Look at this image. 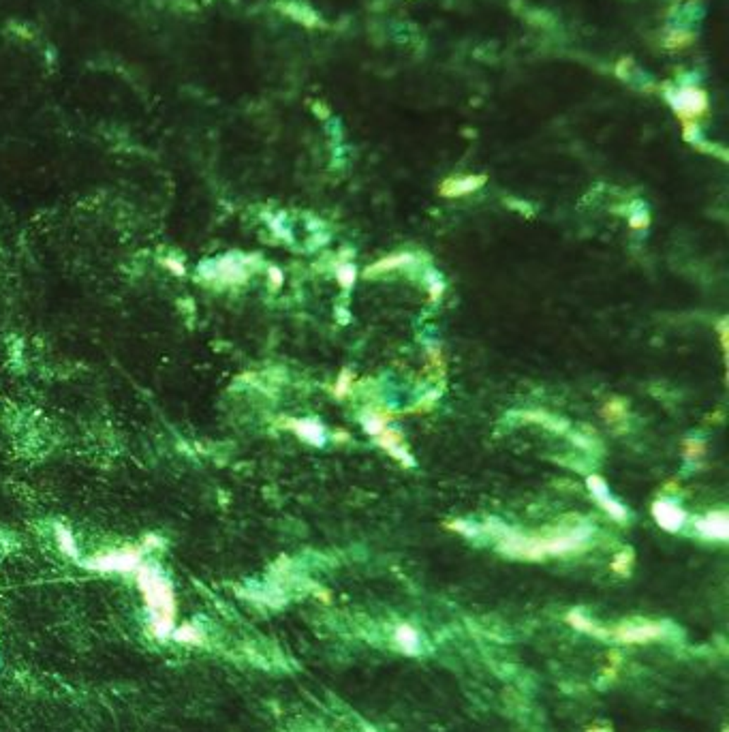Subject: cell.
I'll use <instances>...</instances> for the list:
<instances>
[{"instance_id":"9c48e42d","label":"cell","mask_w":729,"mask_h":732,"mask_svg":"<svg viewBox=\"0 0 729 732\" xmlns=\"http://www.w3.org/2000/svg\"><path fill=\"white\" fill-rule=\"evenodd\" d=\"M652 516L661 529L670 531V533H676L678 529H683V525L687 520L685 510L678 508L674 501H667V499H656L652 504Z\"/></svg>"},{"instance_id":"cb8c5ba5","label":"cell","mask_w":729,"mask_h":732,"mask_svg":"<svg viewBox=\"0 0 729 732\" xmlns=\"http://www.w3.org/2000/svg\"><path fill=\"white\" fill-rule=\"evenodd\" d=\"M706 452V444L702 439H687L685 441V456L687 458H702Z\"/></svg>"},{"instance_id":"603a6c76","label":"cell","mask_w":729,"mask_h":732,"mask_svg":"<svg viewBox=\"0 0 729 732\" xmlns=\"http://www.w3.org/2000/svg\"><path fill=\"white\" fill-rule=\"evenodd\" d=\"M631 561H633V553L631 551H623V553H618L616 555V559H614V563H612V570L616 572V574H629V566H631Z\"/></svg>"},{"instance_id":"44dd1931","label":"cell","mask_w":729,"mask_h":732,"mask_svg":"<svg viewBox=\"0 0 729 732\" xmlns=\"http://www.w3.org/2000/svg\"><path fill=\"white\" fill-rule=\"evenodd\" d=\"M625 411H627L625 401H621V398H612V401H607V403H605V407H603V417H605L607 422H618V420H623V417H625Z\"/></svg>"},{"instance_id":"3957f363","label":"cell","mask_w":729,"mask_h":732,"mask_svg":"<svg viewBox=\"0 0 729 732\" xmlns=\"http://www.w3.org/2000/svg\"><path fill=\"white\" fill-rule=\"evenodd\" d=\"M663 97L680 122H699L710 109L708 92L697 84H670Z\"/></svg>"},{"instance_id":"30bf717a","label":"cell","mask_w":729,"mask_h":732,"mask_svg":"<svg viewBox=\"0 0 729 732\" xmlns=\"http://www.w3.org/2000/svg\"><path fill=\"white\" fill-rule=\"evenodd\" d=\"M276 7H278L287 18L295 20L297 24L306 26V28H321V26H323L321 16H319L315 9H311L309 5L297 3V0H278Z\"/></svg>"},{"instance_id":"7c38bea8","label":"cell","mask_w":729,"mask_h":732,"mask_svg":"<svg viewBox=\"0 0 729 732\" xmlns=\"http://www.w3.org/2000/svg\"><path fill=\"white\" fill-rule=\"evenodd\" d=\"M289 426H291V429H293L301 439H306V441L313 444V446H323V444H325V431H323V426L317 424L315 420H293V422H289Z\"/></svg>"},{"instance_id":"6da1fadb","label":"cell","mask_w":729,"mask_h":732,"mask_svg":"<svg viewBox=\"0 0 729 732\" xmlns=\"http://www.w3.org/2000/svg\"><path fill=\"white\" fill-rule=\"evenodd\" d=\"M483 527L497 537V546L501 553L516 559H530V561L580 551L590 539L588 527H571V529L545 533V535H522L509 529L507 525L499 523L497 518H488Z\"/></svg>"},{"instance_id":"ba28073f","label":"cell","mask_w":729,"mask_h":732,"mask_svg":"<svg viewBox=\"0 0 729 732\" xmlns=\"http://www.w3.org/2000/svg\"><path fill=\"white\" fill-rule=\"evenodd\" d=\"M586 486L588 491L594 495V499L599 501V506L610 514L612 518H616L618 523H625L627 518V510L623 508V504H618L612 495H610V488H607V482L601 477V475H588L586 477Z\"/></svg>"},{"instance_id":"e0dca14e","label":"cell","mask_w":729,"mask_h":732,"mask_svg":"<svg viewBox=\"0 0 729 732\" xmlns=\"http://www.w3.org/2000/svg\"><path fill=\"white\" fill-rule=\"evenodd\" d=\"M56 539H58V546L63 548L65 555H69L71 559H80V548L75 544L71 529H67L63 525H56Z\"/></svg>"},{"instance_id":"d6a6232c","label":"cell","mask_w":729,"mask_h":732,"mask_svg":"<svg viewBox=\"0 0 729 732\" xmlns=\"http://www.w3.org/2000/svg\"><path fill=\"white\" fill-rule=\"evenodd\" d=\"M590 732H607V730H590Z\"/></svg>"},{"instance_id":"d4e9b609","label":"cell","mask_w":729,"mask_h":732,"mask_svg":"<svg viewBox=\"0 0 729 732\" xmlns=\"http://www.w3.org/2000/svg\"><path fill=\"white\" fill-rule=\"evenodd\" d=\"M336 276H338V283H340L344 289H349V287H353V283H355V268H353L351 264H342V266L338 268Z\"/></svg>"},{"instance_id":"2e32d148","label":"cell","mask_w":729,"mask_h":732,"mask_svg":"<svg viewBox=\"0 0 729 732\" xmlns=\"http://www.w3.org/2000/svg\"><path fill=\"white\" fill-rule=\"evenodd\" d=\"M359 420H361L363 431H366L368 435H373V437H377L383 429H387L392 415L383 413V411H368V413H363Z\"/></svg>"},{"instance_id":"ac0fdd59","label":"cell","mask_w":729,"mask_h":732,"mask_svg":"<svg viewBox=\"0 0 729 732\" xmlns=\"http://www.w3.org/2000/svg\"><path fill=\"white\" fill-rule=\"evenodd\" d=\"M396 640L406 653H415L419 649V634L411 626H398L396 628Z\"/></svg>"},{"instance_id":"ffe728a7","label":"cell","mask_w":729,"mask_h":732,"mask_svg":"<svg viewBox=\"0 0 729 732\" xmlns=\"http://www.w3.org/2000/svg\"><path fill=\"white\" fill-rule=\"evenodd\" d=\"M567 621L575 628V630H582V632H586V634H592V636H599V638H607V632L605 630H601V628H597L590 619H586L584 615H580V613H569V617H567Z\"/></svg>"},{"instance_id":"7402d4cb","label":"cell","mask_w":729,"mask_h":732,"mask_svg":"<svg viewBox=\"0 0 729 732\" xmlns=\"http://www.w3.org/2000/svg\"><path fill=\"white\" fill-rule=\"evenodd\" d=\"M377 444L381 446V448H385L387 452L390 450H394V448H400L402 446V433H398V431H392V429H383L377 437Z\"/></svg>"},{"instance_id":"8992f818","label":"cell","mask_w":729,"mask_h":732,"mask_svg":"<svg viewBox=\"0 0 729 732\" xmlns=\"http://www.w3.org/2000/svg\"><path fill=\"white\" fill-rule=\"evenodd\" d=\"M663 626L661 623H623L618 628H614L612 632H607V636L616 638L618 642L625 645H635V642H650L654 638H661Z\"/></svg>"},{"instance_id":"1f68e13d","label":"cell","mask_w":729,"mask_h":732,"mask_svg":"<svg viewBox=\"0 0 729 732\" xmlns=\"http://www.w3.org/2000/svg\"><path fill=\"white\" fill-rule=\"evenodd\" d=\"M146 544H148L150 548H154V546H161L163 542H161V539H158L156 535H148V537H146Z\"/></svg>"},{"instance_id":"9a60e30c","label":"cell","mask_w":729,"mask_h":732,"mask_svg":"<svg viewBox=\"0 0 729 732\" xmlns=\"http://www.w3.org/2000/svg\"><path fill=\"white\" fill-rule=\"evenodd\" d=\"M520 415H522L524 422L543 424L545 429H552V431H556V433H565V431L569 429V424H567L565 420L554 417V415H548V413H543V411H524V413H520Z\"/></svg>"},{"instance_id":"4fadbf2b","label":"cell","mask_w":729,"mask_h":732,"mask_svg":"<svg viewBox=\"0 0 729 732\" xmlns=\"http://www.w3.org/2000/svg\"><path fill=\"white\" fill-rule=\"evenodd\" d=\"M693 41H695V32H693L689 26H678V24H674V26L667 28V30H665V37H663V45H665L667 49H672V51L685 49V47L693 45Z\"/></svg>"},{"instance_id":"5bb4252c","label":"cell","mask_w":729,"mask_h":732,"mask_svg":"<svg viewBox=\"0 0 729 732\" xmlns=\"http://www.w3.org/2000/svg\"><path fill=\"white\" fill-rule=\"evenodd\" d=\"M413 262V255L411 253H398V255H392V257H383L379 262H375L373 266L366 268V276H379V274H385V272H392V270H398L406 264Z\"/></svg>"},{"instance_id":"277c9868","label":"cell","mask_w":729,"mask_h":732,"mask_svg":"<svg viewBox=\"0 0 729 732\" xmlns=\"http://www.w3.org/2000/svg\"><path fill=\"white\" fill-rule=\"evenodd\" d=\"M197 272L206 281H220L225 285H235V283H244L249 279L251 268H249V257L231 253V255L199 264Z\"/></svg>"},{"instance_id":"7a4b0ae2","label":"cell","mask_w":729,"mask_h":732,"mask_svg":"<svg viewBox=\"0 0 729 732\" xmlns=\"http://www.w3.org/2000/svg\"><path fill=\"white\" fill-rule=\"evenodd\" d=\"M137 585L144 593L146 606L150 610V632L158 640H165L173 632L175 619V595L169 580L150 566L137 568Z\"/></svg>"},{"instance_id":"484cf974","label":"cell","mask_w":729,"mask_h":732,"mask_svg":"<svg viewBox=\"0 0 729 732\" xmlns=\"http://www.w3.org/2000/svg\"><path fill=\"white\" fill-rule=\"evenodd\" d=\"M351 384H353V375H351L349 371H342V373H340V377H338V382H336V390H334V394H336L338 398L347 396V392H349Z\"/></svg>"},{"instance_id":"4316f807","label":"cell","mask_w":729,"mask_h":732,"mask_svg":"<svg viewBox=\"0 0 729 732\" xmlns=\"http://www.w3.org/2000/svg\"><path fill=\"white\" fill-rule=\"evenodd\" d=\"M648 225V214L646 212H637L631 216V227L633 229H644Z\"/></svg>"},{"instance_id":"83f0119b","label":"cell","mask_w":729,"mask_h":732,"mask_svg":"<svg viewBox=\"0 0 729 732\" xmlns=\"http://www.w3.org/2000/svg\"><path fill=\"white\" fill-rule=\"evenodd\" d=\"M165 266H167L169 270H173L175 274H185V266H182L180 262H175V260H171V257L165 260Z\"/></svg>"},{"instance_id":"4dcf8cb0","label":"cell","mask_w":729,"mask_h":732,"mask_svg":"<svg viewBox=\"0 0 729 732\" xmlns=\"http://www.w3.org/2000/svg\"><path fill=\"white\" fill-rule=\"evenodd\" d=\"M441 291H443V283H439V281H432V287H430V298H432V300H439Z\"/></svg>"},{"instance_id":"5b68a950","label":"cell","mask_w":729,"mask_h":732,"mask_svg":"<svg viewBox=\"0 0 729 732\" xmlns=\"http://www.w3.org/2000/svg\"><path fill=\"white\" fill-rule=\"evenodd\" d=\"M88 570L96 572H137L142 566V551L137 548H123V551H111V553H101L94 555L92 559L82 563Z\"/></svg>"},{"instance_id":"f546056e","label":"cell","mask_w":729,"mask_h":732,"mask_svg":"<svg viewBox=\"0 0 729 732\" xmlns=\"http://www.w3.org/2000/svg\"><path fill=\"white\" fill-rule=\"evenodd\" d=\"M270 276H272V285L280 287L282 285V272L278 268H270Z\"/></svg>"},{"instance_id":"52a82bcc","label":"cell","mask_w":729,"mask_h":732,"mask_svg":"<svg viewBox=\"0 0 729 732\" xmlns=\"http://www.w3.org/2000/svg\"><path fill=\"white\" fill-rule=\"evenodd\" d=\"M485 182H488V176L485 173H468V176H451L445 178L439 187V195L443 197H464L468 193L479 191Z\"/></svg>"},{"instance_id":"f1b7e54d","label":"cell","mask_w":729,"mask_h":732,"mask_svg":"<svg viewBox=\"0 0 729 732\" xmlns=\"http://www.w3.org/2000/svg\"><path fill=\"white\" fill-rule=\"evenodd\" d=\"M718 332H721V347H723V353H725V358H727V322L721 324Z\"/></svg>"},{"instance_id":"d6986e66","label":"cell","mask_w":729,"mask_h":732,"mask_svg":"<svg viewBox=\"0 0 729 732\" xmlns=\"http://www.w3.org/2000/svg\"><path fill=\"white\" fill-rule=\"evenodd\" d=\"M173 640L177 642H185V645H201L204 642V634L195 628V626H180L171 632Z\"/></svg>"},{"instance_id":"8fae6325","label":"cell","mask_w":729,"mask_h":732,"mask_svg":"<svg viewBox=\"0 0 729 732\" xmlns=\"http://www.w3.org/2000/svg\"><path fill=\"white\" fill-rule=\"evenodd\" d=\"M695 527L706 539H718V542L729 539V516L725 512H710L697 518Z\"/></svg>"}]
</instances>
